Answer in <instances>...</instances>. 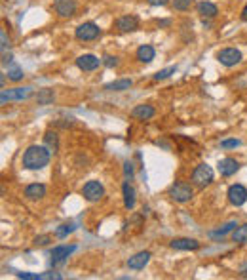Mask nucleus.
<instances>
[{
    "label": "nucleus",
    "instance_id": "nucleus-1",
    "mask_svg": "<svg viewBox=\"0 0 247 280\" xmlns=\"http://www.w3.org/2000/svg\"><path fill=\"white\" fill-rule=\"evenodd\" d=\"M50 149L46 145H30L23 153V168L27 170H42L44 166L50 164Z\"/></svg>",
    "mask_w": 247,
    "mask_h": 280
},
{
    "label": "nucleus",
    "instance_id": "nucleus-2",
    "mask_svg": "<svg viewBox=\"0 0 247 280\" xmlns=\"http://www.w3.org/2000/svg\"><path fill=\"white\" fill-rule=\"evenodd\" d=\"M213 170H211V166H207V164H198L196 168H194V172H192V183L196 185V187H200V189H205L207 185H211L213 183Z\"/></svg>",
    "mask_w": 247,
    "mask_h": 280
},
{
    "label": "nucleus",
    "instance_id": "nucleus-3",
    "mask_svg": "<svg viewBox=\"0 0 247 280\" xmlns=\"http://www.w3.org/2000/svg\"><path fill=\"white\" fill-rule=\"evenodd\" d=\"M32 88L29 86H17V88H10V90H2L0 93V101L6 103V101H25L32 97Z\"/></svg>",
    "mask_w": 247,
    "mask_h": 280
},
{
    "label": "nucleus",
    "instance_id": "nucleus-4",
    "mask_svg": "<svg viewBox=\"0 0 247 280\" xmlns=\"http://www.w3.org/2000/svg\"><path fill=\"white\" fill-rule=\"evenodd\" d=\"M169 196L173 198L175 202H189L190 198L194 196V191H192V187H190L189 183H185V181H175L173 185L169 187Z\"/></svg>",
    "mask_w": 247,
    "mask_h": 280
},
{
    "label": "nucleus",
    "instance_id": "nucleus-5",
    "mask_svg": "<svg viewBox=\"0 0 247 280\" xmlns=\"http://www.w3.org/2000/svg\"><path fill=\"white\" fill-rule=\"evenodd\" d=\"M74 36L78 40H82V42H89V40H95V38L101 36V29H99L97 23H91V21L89 23H82V25L76 27Z\"/></svg>",
    "mask_w": 247,
    "mask_h": 280
},
{
    "label": "nucleus",
    "instance_id": "nucleus-6",
    "mask_svg": "<svg viewBox=\"0 0 247 280\" xmlns=\"http://www.w3.org/2000/svg\"><path fill=\"white\" fill-rule=\"evenodd\" d=\"M82 196L86 198L87 202H99L103 196H105V187H103L99 181L91 179V181H87L86 185L82 187Z\"/></svg>",
    "mask_w": 247,
    "mask_h": 280
},
{
    "label": "nucleus",
    "instance_id": "nucleus-7",
    "mask_svg": "<svg viewBox=\"0 0 247 280\" xmlns=\"http://www.w3.org/2000/svg\"><path fill=\"white\" fill-rule=\"evenodd\" d=\"M217 59L219 63L224 65V67H234V65H238L242 61V52L236 50V48H222L217 54Z\"/></svg>",
    "mask_w": 247,
    "mask_h": 280
},
{
    "label": "nucleus",
    "instance_id": "nucleus-8",
    "mask_svg": "<svg viewBox=\"0 0 247 280\" xmlns=\"http://www.w3.org/2000/svg\"><path fill=\"white\" fill-rule=\"evenodd\" d=\"M226 196H228V202H230L232 206H244L247 202V189L244 185L236 183V185H230V187H228Z\"/></svg>",
    "mask_w": 247,
    "mask_h": 280
},
{
    "label": "nucleus",
    "instance_id": "nucleus-9",
    "mask_svg": "<svg viewBox=\"0 0 247 280\" xmlns=\"http://www.w3.org/2000/svg\"><path fill=\"white\" fill-rule=\"evenodd\" d=\"M114 29H118L120 32H133V31L139 29V17L137 15H120L116 21H114Z\"/></svg>",
    "mask_w": 247,
    "mask_h": 280
},
{
    "label": "nucleus",
    "instance_id": "nucleus-10",
    "mask_svg": "<svg viewBox=\"0 0 247 280\" xmlns=\"http://www.w3.org/2000/svg\"><path fill=\"white\" fill-rule=\"evenodd\" d=\"M99 65H103V59H99L97 56H93V54H84V56H80V58L76 59V67L80 71H84V73L95 71Z\"/></svg>",
    "mask_w": 247,
    "mask_h": 280
},
{
    "label": "nucleus",
    "instance_id": "nucleus-11",
    "mask_svg": "<svg viewBox=\"0 0 247 280\" xmlns=\"http://www.w3.org/2000/svg\"><path fill=\"white\" fill-rule=\"evenodd\" d=\"M54 10L59 17H73L76 14V2L74 0H54Z\"/></svg>",
    "mask_w": 247,
    "mask_h": 280
},
{
    "label": "nucleus",
    "instance_id": "nucleus-12",
    "mask_svg": "<svg viewBox=\"0 0 247 280\" xmlns=\"http://www.w3.org/2000/svg\"><path fill=\"white\" fill-rule=\"evenodd\" d=\"M169 246L179 251H194L200 248V242L196 238H173Z\"/></svg>",
    "mask_w": 247,
    "mask_h": 280
},
{
    "label": "nucleus",
    "instance_id": "nucleus-13",
    "mask_svg": "<svg viewBox=\"0 0 247 280\" xmlns=\"http://www.w3.org/2000/svg\"><path fill=\"white\" fill-rule=\"evenodd\" d=\"M238 170H240V162H238L236 158H232V156H226V158L219 160V172H220L222 177L234 176Z\"/></svg>",
    "mask_w": 247,
    "mask_h": 280
},
{
    "label": "nucleus",
    "instance_id": "nucleus-14",
    "mask_svg": "<svg viewBox=\"0 0 247 280\" xmlns=\"http://www.w3.org/2000/svg\"><path fill=\"white\" fill-rule=\"evenodd\" d=\"M74 250H76V246H63V244H61V246H55V248L52 250V253H50V255H52V263H54V265L63 263Z\"/></svg>",
    "mask_w": 247,
    "mask_h": 280
},
{
    "label": "nucleus",
    "instance_id": "nucleus-15",
    "mask_svg": "<svg viewBox=\"0 0 247 280\" xmlns=\"http://www.w3.org/2000/svg\"><path fill=\"white\" fill-rule=\"evenodd\" d=\"M148 261H150V251H139V253L131 255L128 259V267L133 269V271H141V269H145Z\"/></svg>",
    "mask_w": 247,
    "mask_h": 280
},
{
    "label": "nucleus",
    "instance_id": "nucleus-16",
    "mask_svg": "<svg viewBox=\"0 0 247 280\" xmlns=\"http://www.w3.org/2000/svg\"><path fill=\"white\" fill-rule=\"evenodd\" d=\"M154 115H156V111H154L152 105H135L131 109V117L139 118V120H148V118H152Z\"/></svg>",
    "mask_w": 247,
    "mask_h": 280
},
{
    "label": "nucleus",
    "instance_id": "nucleus-17",
    "mask_svg": "<svg viewBox=\"0 0 247 280\" xmlns=\"http://www.w3.org/2000/svg\"><path fill=\"white\" fill-rule=\"evenodd\" d=\"M42 196H46V185H42V183H30L25 187V198L40 200Z\"/></svg>",
    "mask_w": 247,
    "mask_h": 280
},
{
    "label": "nucleus",
    "instance_id": "nucleus-18",
    "mask_svg": "<svg viewBox=\"0 0 247 280\" xmlns=\"http://www.w3.org/2000/svg\"><path fill=\"white\" fill-rule=\"evenodd\" d=\"M196 10H198V14L202 15L204 19H213V17H217V14H219L217 6L211 4V2H205V0H202V2L196 4Z\"/></svg>",
    "mask_w": 247,
    "mask_h": 280
},
{
    "label": "nucleus",
    "instance_id": "nucleus-19",
    "mask_svg": "<svg viewBox=\"0 0 247 280\" xmlns=\"http://www.w3.org/2000/svg\"><path fill=\"white\" fill-rule=\"evenodd\" d=\"M122 192H124V206H126V210H133L137 198H135V189H133V185L130 181H126L122 185Z\"/></svg>",
    "mask_w": 247,
    "mask_h": 280
},
{
    "label": "nucleus",
    "instance_id": "nucleus-20",
    "mask_svg": "<svg viewBox=\"0 0 247 280\" xmlns=\"http://www.w3.org/2000/svg\"><path fill=\"white\" fill-rule=\"evenodd\" d=\"M154 58H156V50L150 44H143L137 48V59H139L141 63H150Z\"/></svg>",
    "mask_w": 247,
    "mask_h": 280
},
{
    "label": "nucleus",
    "instance_id": "nucleus-21",
    "mask_svg": "<svg viewBox=\"0 0 247 280\" xmlns=\"http://www.w3.org/2000/svg\"><path fill=\"white\" fill-rule=\"evenodd\" d=\"M44 145L50 149V153H52V155H54V153H57V149H59L57 132H54V130H46V133H44Z\"/></svg>",
    "mask_w": 247,
    "mask_h": 280
},
{
    "label": "nucleus",
    "instance_id": "nucleus-22",
    "mask_svg": "<svg viewBox=\"0 0 247 280\" xmlns=\"http://www.w3.org/2000/svg\"><path fill=\"white\" fill-rule=\"evenodd\" d=\"M131 86H133L131 78H120V80H114L110 84H105L103 90H107V92H124V90H130Z\"/></svg>",
    "mask_w": 247,
    "mask_h": 280
},
{
    "label": "nucleus",
    "instance_id": "nucleus-23",
    "mask_svg": "<svg viewBox=\"0 0 247 280\" xmlns=\"http://www.w3.org/2000/svg\"><path fill=\"white\" fill-rule=\"evenodd\" d=\"M54 99H55V93H54V90L50 88H44L36 93V103L38 105H50Z\"/></svg>",
    "mask_w": 247,
    "mask_h": 280
},
{
    "label": "nucleus",
    "instance_id": "nucleus-24",
    "mask_svg": "<svg viewBox=\"0 0 247 280\" xmlns=\"http://www.w3.org/2000/svg\"><path fill=\"white\" fill-rule=\"evenodd\" d=\"M232 240L234 242H238V244L247 242V223H244V225H240V227H236V229H234Z\"/></svg>",
    "mask_w": 247,
    "mask_h": 280
},
{
    "label": "nucleus",
    "instance_id": "nucleus-25",
    "mask_svg": "<svg viewBox=\"0 0 247 280\" xmlns=\"http://www.w3.org/2000/svg\"><path fill=\"white\" fill-rule=\"evenodd\" d=\"M236 227H238V223H236V221H230V223H226V225H222V227H220L219 231H213V233H211L209 236H211V238H219V236H224V235H228V233H232Z\"/></svg>",
    "mask_w": 247,
    "mask_h": 280
},
{
    "label": "nucleus",
    "instance_id": "nucleus-26",
    "mask_svg": "<svg viewBox=\"0 0 247 280\" xmlns=\"http://www.w3.org/2000/svg\"><path fill=\"white\" fill-rule=\"evenodd\" d=\"M74 229H76L74 223H63V225H59L57 229H55V236H57V238H65V236L71 235Z\"/></svg>",
    "mask_w": 247,
    "mask_h": 280
},
{
    "label": "nucleus",
    "instance_id": "nucleus-27",
    "mask_svg": "<svg viewBox=\"0 0 247 280\" xmlns=\"http://www.w3.org/2000/svg\"><path fill=\"white\" fill-rule=\"evenodd\" d=\"M177 73V67H167V69H162V71H158V73L154 74V80H165V78H169L171 74Z\"/></svg>",
    "mask_w": 247,
    "mask_h": 280
},
{
    "label": "nucleus",
    "instance_id": "nucleus-28",
    "mask_svg": "<svg viewBox=\"0 0 247 280\" xmlns=\"http://www.w3.org/2000/svg\"><path fill=\"white\" fill-rule=\"evenodd\" d=\"M171 4H173L175 10L187 12V10H190V6H192V0H171Z\"/></svg>",
    "mask_w": 247,
    "mask_h": 280
},
{
    "label": "nucleus",
    "instance_id": "nucleus-29",
    "mask_svg": "<svg viewBox=\"0 0 247 280\" xmlns=\"http://www.w3.org/2000/svg\"><path fill=\"white\" fill-rule=\"evenodd\" d=\"M8 76H10V80H14V82H19L25 74H23V69H19V67H14V69H10L8 71Z\"/></svg>",
    "mask_w": 247,
    "mask_h": 280
},
{
    "label": "nucleus",
    "instance_id": "nucleus-30",
    "mask_svg": "<svg viewBox=\"0 0 247 280\" xmlns=\"http://www.w3.org/2000/svg\"><path fill=\"white\" fill-rule=\"evenodd\" d=\"M103 65L105 67H109V69H112V67H118V58H114V56H103Z\"/></svg>",
    "mask_w": 247,
    "mask_h": 280
},
{
    "label": "nucleus",
    "instance_id": "nucleus-31",
    "mask_svg": "<svg viewBox=\"0 0 247 280\" xmlns=\"http://www.w3.org/2000/svg\"><path fill=\"white\" fill-rule=\"evenodd\" d=\"M242 145V141L240 139H224V141H220V147L222 149H236Z\"/></svg>",
    "mask_w": 247,
    "mask_h": 280
},
{
    "label": "nucleus",
    "instance_id": "nucleus-32",
    "mask_svg": "<svg viewBox=\"0 0 247 280\" xmlns=\"http://www.w3.org/2000/svg\"><path fill=\"white\" fill-rule=\"evenodd\" d=\"M0 40H2V52H6L10 48V38H8V34H6L4 29L0 31Z\"/></svg>",
    "mask_w": 247,
    "mask_h": 280
},
{
    "label": "nucleus",
    "instance_id": "nucleus-33",
    "mask_svg": "<svg viewBox=\"0 0 247 280\" xmlns=\"http://www.w3.org/2000/svg\"><path fill=\"white\" fill-rule=\"evenodd\" d=\"M50 240H52V236H50V235L36 236V238H34V246H46Z\"/></svg>",
    "mask_w": 247,
    "mask_h": 280
},
{
    "label": "nucleus",
    "instance_id": "nucleus-34",
    "mask_svg": "<svg viewBox=\"0 0 247 280\" xmlns=\"http://www.w3.org/2000/svg\"><path fill=\"white\" fill-rule=\"evenodd\" d=\"M17 279H25V280H40V275H32V273H17Z\"/></svg>",
    "mask_w": 247,
    "mask_h": 280
},
{
    "label": "nucleus",
    "instance_id": "nucleus-35",
    "mask_svg": "<svg viewBox=\"0 0 247 280\" xmlns=\"http://www.w3.org/2000/svg\"><path fill=\"white\" fill-rule=\"evenodd\" d=\"M124 174H126V177H131V176H133V164H131V162H126V164H124Z\"/></svg>",
    "mask_w": 247,
    "mask_h": 280
},
{
    "label": "nucleus",
    "instance_id": "nucleus-36",
    "mask_svg": "<svg viewBox=\"0 0 247 280\" xmlns=\"http://www.w3.org/2000/svg\"><path fill=\"white\" fill-rule=\"evenodd\" d=\"M150 6H165V4H169V0H146Z\"/></svg>",
    "mask_w": 247,
    "mask_h": 280
},
{
    "label": "nucleus",
    "instance_id": "nucleus-37",
    "mask_svg": "<svg viewBox=\"0 0 247 280\" xmlns=\"http://www.w3.org/2000/svg\"><path fill=\"white\" fill-rule=\"evenodd\" d=\"M42 279H55V280H59L61 279V275L59 273H46V275H40Z\"/></svg>",
    "mask_w": 247,
    "mask_h": 280
},
{
    "label": "nucleus",
    "instance_id": "nucleus-38",
    "mask_svg": "<svg viewBox=\"0 0 247 280\" xmlns=\"http://www.w3.org/2000/svg\"><path fill=\"white\" fill-rule=\"evenodd\" d=\"M12 61V54H6V52H2V65H8Z\"/></svg>",
    "mask_w": 247,
    "mask_h": 280
},
{
    "label": "nucleus",
    "instance_id": "nucleus-39",
    "mask_svg": "<svg viewBox=\"0 0 247 280\" xmlns=\"http://www.w3.org/2000/svg\"><path fill=\"white\" fill-rule=\"evenodd\" d=\"M156 23H158L160 27H169V25H171V21H169V19H158Z\"/></svg>",
    "mask_w": 247,
    "mask_h": 280
},
{
    "label": "nucleus",
    "instance_id": "nucleus-40",
    "mask_svg": "<svg viewBox=\"0 0 247 280\" xmlns=\"http://www.w3.org/2000/svg\"><path fill=\"white\" fill-rule=\"evenodd\" d=\"M240 17H242V21H247V4L244 6V10H242V15H240Z\"/></svg>",
    "mask_w": 247,
    "mask_h": 280
}]
</instances>
